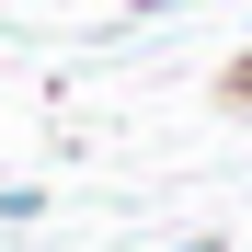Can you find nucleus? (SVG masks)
I'll return each mask as SVG.
<instances>
[{
	"mask_svg": "<svg viewBox=\"0 0 252 252\" xmlns=\"http://www.w3.org/2000/svg\"><path fill=\"white\" fill-rule=\"evenodd\" d=\"M138 12H172V0H138Z\"/></svg>",
	"mask_w": 252,
	"mask_h": 252,
	"instance_id": "obj_1",
	"label": "nucleus"
}]
</instances>
